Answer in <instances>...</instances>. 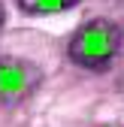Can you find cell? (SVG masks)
<instances>
[{"instance_id": "cell-6", "label": "cell", "mask_w": 124, "mask_h": 127, "mask_svg": "<svg viewBox=\"0 0 124 127\" xmlns=\"http://www.w3.org/2000/svg\"><path fill=\"white\" fill-rule=\"evenodd\" d=\"M121 94H124V82H121Z\"/></svg>"}, {"instance_id": "cell-2", "label": "cell", "mask_w": 124, "mask_h": 127, "mask_svg": "<svg viewBox=\"0 0 124 127\" xmlns=\"http://www.w3.org/2000/svg\"><path fill=\"white\" fill-rule=\"evenodd\" d=\"M42 82V73L36 64L24 58H0V103L12 106L30 97Z\"/></svg>"}, {"instance_id": "cell-4", "label": "cell", "mask_w": 124, "mask_h": 127, "mask_svg": "<svg viewBox=\"0 0 124 127\" xmlns=\"http://www.w3.org/2000/svg\"><path fill=\"white\" fill-rule=\"evenodd\" d=\"M6 24V9H3V3H0V27Z\"/></svg>"}, {"instance_id": "cell-1", "label": "cell", "mask_w": 124, "mask_h": 127, "mask_svg": "<svg viewBox=\"0 0 124 127\" xmlns=\"http://www.w3.org/2000/svg\"><path fill=\"white\" fill-rule=\"evenodd\" d=\"M121 49V27L109 18L85 21L70 39V61L85 70H106L118 58Z\"/></svg>"}, {"instance_id": "cell-3", "label": "cell", "mask_w": 124, "mask_h": 127, "mask_svg": "<svg viewBox=\"0 0 124 127\" xmlns=\"http://www.w3.org/2000/svg\"><path fill=\"white\" fill-rule=\"evenodd\" d=\"M15 3H18V9L27 12V15H55V12L79 6L82 0H15Z\"/></svg>"}, {"instance_id": "cell-5", "label": "cell", "mask_w": 124, "mask_h": 127, "mask_svg": "<svg viewBox=\"0 0 124 127\" xmlns=\"http://www.w3.org/2000/svg\"><path fill=\"white\" fill-rule=\"evenodd\" d=\"M100 127H124V124H100Z\"/></svg>"}]
</instances>
